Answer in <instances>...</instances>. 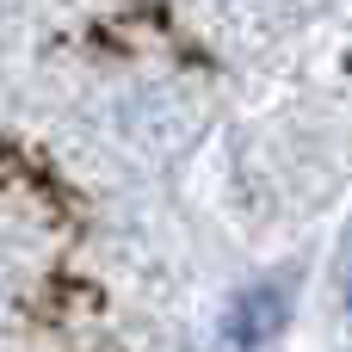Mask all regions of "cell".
<instances>
[{
  "instance_id": "6da1fadb",
  "label": "cell",
  "mask_w": 352,
  "mask_h": 352,
  "mask_svg": "<svg viewBox=\"0 0 352 352\" xmlns=\"http://www.w3.org/2000/svg\"><path fill=\"white\" fill-rule=\"evenodd\" d=\"M278 322H285V297H278L272 285H260V291H248V297L235 303L229 334H235V346H260L266 334H278Z\"/></svg>"
},
{
  "instance_id": "7a4b0ae2",
  "label": "cell",
  "mask_w": 352,
  "mask_h": 352,
  "mask_svg": "<svg viewBox=\"0 0 352 352\" xmlns=\"http://www.w3.org/2000/svg\"><path fill=\"white\" fill-rule=\"evenodd\" d=\"M346 303H352V266H346Z\"/></svg>"
}]
</instances>
